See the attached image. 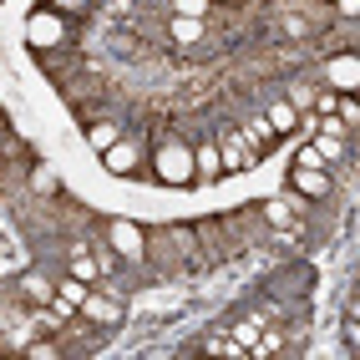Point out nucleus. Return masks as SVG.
<instances>
[{
	"instance_id": "obj_6",
	"label": "nucleus",
	"mask_w": 360,
	"mask_h": 360,
	"mask_svg": "<svg viewBox=\"0 0 360 360\" xmlns=\"http://www.w3.org/2000/svg\"><path fill=\"white\" fill-rule=\"evenodd\" d=\"M219 158H224V173H244L249 158H254V148L244 142V132H229V137L219 142Z\"/></svg>"
},
{
	"instance_id": "obj_19",
	"label": "nucleus",
	"mask_w": 360,
	"mask_h": 360,
	"mask_svg": "<svg viewBox=\"0 0 360 360\" xmlns=\"http://www.w3.org/2000/svg\"><path fill=\"white\" fill-rule=\"evenodd\" d=\"M254 340H259V320H244V325H233V345H238V350H249Z\"/></svg>"
},
{
	"instance_id": "obj_11",
	"label": "nucleus",
	"mask_w": 360,
	"mask_h": 360,
	"mask_svg": "<svg viewBox=\"0 0 360 360\" xmlns=\"http://www.w3.org/2000/svg\"><path fill=\"white\" fill-rule=\"evenodd\" d=\"M264 122H269V132H295V127H300V107H295V102H274Z\"/></svg>"
},
{
	"instance_id": "obj_2",
	"label": "nucleus",
	"mask_w": 360,
	"mask_h": 360,
	"mask_svg": "<svg viewBox=\"0 0 360 360\" xmlns=\"http://www.w3.org/2000/svg\"><path fill=\"white\" fill-rule=\"evenodd\" d=\"M26 41L36 46V51H56V46L66 41V20H61V11H31V20H26Z\"/></svg>"
},
{
	"instance_id": "obj_14",
	"label": "nucleus",
	"mask_w": 360,
	"mask_h": 360,
	"mask_svg": "<svg viewBox=\"0 0 360 360\" xmlns=\"http://www.w3.org/2000/svg\"><path fill=\"white\" fill-rule=\"evenodd\" d=\"M91 148H97V153H107L112 148V142H122V127H117V122H91Z\"/></svg>"
},
{
	"instance_id": "obj_12",
	"label": "nucleus",
	"mask_w": 360,
	"mask_h": 360,
	"mask_svg": "<svg viewBox=\"0 0 360 360\" xmlns=\"http://www.w3.org/2000/svg\"><path fill=\"white\" fill-rule=\"evenodd\" d=\"M66 269L77 274L82 284H97V279H102V269H97V259H91L86 249H71V259H66Z\"/></svg>"
},
{
	"instance_id": "obj_16",
	"label": "nucleus",
	"mask_w": 360,
	"mask_h": 360,
	"mask_svg": "<svg viewBox=\"0 0 360 360\" xmlns=\"http://www.w3.org/2000/svg\"><path fill=\"white\" fill-rule=\"evenodd\" d=\"M173 36H178L183 46H193V41L203 36V20H193V15H173Z\"/></svg>"
},
{
	"instance_id": "obj_1",
	"label": "nucleus",
	"mask_w": 360,
	"mask_h": 360,
	"mask_svg": "<svg viewBox=\"0 0 360 360\" xmlns=\"http://www.w3.org/2000/svg\"><path fill=\"white\" fill-rule=\"evenodd\" d=\"M153 167H158V178L167 188H188V183H198L193 173V148H183V142H158V153H153Z\"/></svg>"
},
{
	"instance_id": "obj_21",
	"label": "nucleus",
	"mask_w": 360,
	"mask_h": 360,
	"mask_svg": "<svg viewBox=\"0 0 360 360\" xmlns=\"http://www.w3.org/2000/svg\"><path fill=\"white\" fill-rule=\"evenodd\" d=\"M264 219L269 224H290V203H264Z\"/></svg>"
},
{
	"instance_id": "obj_7",
	"label": "nucleus",
	"mask_w": 360,
	"mask_h": 360,
	"mask_svg": "<svg viewBox=\"0 0 360 360\" xmlns=\"http://www.w3.org/2000/svg\"><path fill=\"white\" fill-rule=\"evenodd\" d=\"M193 173L203 178V183H213L224 173V158H219V142H203V148H193Z\"/></svg>"
},
{
	"instance_id": "obj_5",
	"label": "nucleus",
	"mask_w": 360,
	"mask_h": 360,
	"mask_svg": "<svg viewBox=\"0 0 360 360\" xmlns=\"http://www.w3.org/2000/svg\"><path fill=\"white\" fill-rule=\"evenodd\" d=\"M290 183H295V193H304V198H330V173H325V167H295Z\"/></svg>"
},
{
	"instance_id": "obj_24",
	"label": "nucleus",
	"mask_w": 360,
	"mask_h": 360,
	"mask_svg": "<svg viewBox=\"0 0 360 360\" xmlns=\"http://www.w3.org/2000/svg\"><path fill=\"white\" fill-rule=\"evenodd\" d=\"M335 6H340V15H355V11H360V0H335Z\"/></svg>"
},
{
	"instance_id": "obj_4",
	"label": "nucleus",
	"mask_w": 360,
	"mask_h": 360,
	"mask_svg": "<svg viewBox=\"0 0 360 360\" xmlns=\"http://www.w3.org/2000/svg\"><path fill=\"white\" fill-rule=\"evenodd\" d=\"M107 238H112V249L122 254V259H132V264L148 259V233H142L137 224H122V219H117V224L107 229Z\"/></svg>"
},
{
	"instance_id": "obj_8",
	"label": "nucleus",
	"mask_w": 360,
	"mask_h": 360,
	"mask_svg": "<svg viewBox=\"0 0 360 360\" xmlns=\"http://www.w3.org/2000/svg\"><path fill=\"white\" fill-rule=\"evenodd\" d=\"M102 162L112 167V173H117V178H127V173H132V167H137V148H132V142H112V148L102 153Z\"/></svg>"
},
{
	"instance_id": "obj_22",
	"label": "nucleus",
	"mask_w": 360,
	"mask_h": 360,
	"mask_svg": "<svg viewBox=\"0 0 360 360\" xmlns=\"http://www.w3.org/2000/svg\"><path fill=\"white\" fill-rule=\"evenodd\" d=\"M86 0H51V11H61V15H71V11H82Z\"/></svg>"
},
{
	"instance_id": "obj_15",
	"label": "nucleus",
	"mask_w": 360,
	"mask_h": 360,
	"mask_svg": "<svg viewBox=\"0 0 360 360\" xmlns=\"http://www.w3.org/2000/svg\"><path fill=\"white\" fill-rule=\"evenodd\" d=\"M86 295H91V290H86V284H82L77 274H71V279H61V284H56V300H66L71 309H77V304H82Z\"/></svg>"
},
{
	"instance_id": "obj_9",
	"label": "nucleus",
	"mask_w": 360,
	"mask_h": 360,
	"mask_svg": "<svg viewBox=\"0 0 360 360\" xmlns=\"http://www.w3.org/2000/svg\"><path fill=\"white\" fill-rule=\"evenodd\" d=\"M309 148L320 153V162H340L345 158V137L330 132V127H315V142H309Z\"/></svg>"
},
{
	"instance_id": "obj_3",
	"label": "nucleus",
	"mask_w": 360,
	"mask_h": 360,
	"mask_svg": "<svg viewBox=\"0 0 360 360\" xmlns=\"http://www.w3.org/2000/svg\"><path fill=\"white\" fill-rule=\"evenodd\" d=\"M325 86L340 91V97H345V91H355V86H360V56H355V51L330 56V61H325Z\"/></svg>"
},
{
	"instance_id": "obj_25",
	"label": "nucleus",
	"mask_w": 360,
	"mask_h": 360,
	"mask_svg": "<svg viewBox=\"0 0 360 360\" xmlns=\"http://www.w3.org/2000/svg\"><path fill=\"white\" fill-rule=\"evenodd\" d=\"M6 132H11V122H6V112H0V142H6Z\"/></svg>"
},
{
	"instance_id": "obj_17",
	"label": "nucleus",
	"mask_w": 360,
	"mask_h": 360,
	"mask_svg": "<svg viewBox=\"0 0 360 360\" xmlns=\"http://www.w3.org/2000/svg\"><path fill=\"white\" fill-rule=\"evenodd\" d=\"M82 309H86L91 320H102V325H112V320H117V304H107V300H97V295H86V300H82Z\"/></svg>"
},
{
	"instance_id": "obj_26",
	"label": "nucleus",
	"mask_w": 360,
	"mask_h": 360,
	"mask_svg": "<svg viewBox=\"0 0 360 360\" xmlns=\"http://www.w3.org/2000/svg\"><path fill=\"white\" fill-rule=\"evenodd\" d=\"M224 6H233V0H224Z\"/></svg>"
},
{
	"instance_id": "obj_23",
	"label": "nucleus",
	"mask_w": 360,
	"mask_h": 360,
	"mask_svg": "<svg viewBox=\"0 0 360 360\" xmlns=\"http://www.w3.org/2000/svg\"><path fill=\"white\" fill-rule=\"evenodd\" d=\"M51 355H56V345H46V340H41V345H31V360H51Z\"/></svg>"
},
{
	"instance_id": "obj_20",
	"label": "nucleus",
	"mask_w": 360,
	"mask_h": 360,
	"mask_svg": "<svg viewBox=\"0 0 360 360\" xmlns=\"http://www.w3.org/2000/svg\"><path fill=\"white\" fill-rule=\"evenodd\" d=\"M173 11H178V15H193V20H203V15H208V0H173Z\"/></svg>"
},
{
	"instance_id": "obj_13",
	"label": "nucleus",
	"mask_w": 360,
	"mask_h": 360,
	"mask_svg": "<svg viewBox=\"0 0 360 360\" xmlns=\"http://www.w3.org/2000/svg\"><path fill=\"white\" fill-rule=\"evenodd\" d=\"M31 188H36V193H46V198H56V193H61V178H56L46 162H36V167H31Z\"/></svg>"
},
{
	"instance_id": "obj_18",
	"label": "nucleus",
	"mask_w": 360,
	"mask_h": 360,
	"mask_svg": "<svg viewBox=\"0 0 360 360\" xmlns=\"http://www.w3.org/2000/svg\"><path fill=\"white\" fill-rule=\"evenodd\" d=\"M335 112H340V127H355V122H360V102L350 97V91H345L340 102H335Z\"/></svg>"
},
{
	"instance_id": "obj_10",
	"label": "nucleus",
	"mask_w": 360,
	"mask_h": 360,
	"mask_svg": "<svg viewBox=\"0 0 360 360\" xmlns=\"http://www.w3.org/2000/svg\"><path fill=\"white\" fill-rule=\"evenodd\" d=\"M20 295H26L31 304H56V284L46 274H26V279H20Z\"/></svg>"
}]
</instances>
